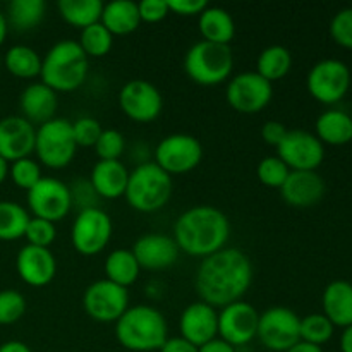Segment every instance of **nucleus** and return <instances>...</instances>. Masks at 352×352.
Segmentation results:
<instances>
[{
	"label": "nucleus",
	"mask_w": 352,
	"mask_h": 352,
	"mask_svg": "<svg viewBox=\"0 0 352 352\" xmlns=\"http://www.w3.org/2000/svg\"><path fill=\"white\" fill-rule=\"evenodd\" d=\"M140 9V17L144 23H160L170 14L167 0H143L138 3Z\"/></svg>",
	"instance_id": "obj_45"
},
{
	"label": "nucleus",
	"mask_w": 352,
	"mask_h": 352,
	"mask_svg": "<svg viewBox=\"0 0 352 352\" xmlns=\"http://www.w3.org/2000/svg\"><path fill=\"white\" fill-rule=\"evenodd\" d=\"M287 131V127L282 122H278V120H268V122H265L263 127H261V138H263V141L267 144L277 148L278 144L282 143V140L285 138Z\"/></svg>",
	"instance_id": "obj_47"
},
{
	"label": "nucleus",
	"mask_w": 352,
	"mask_h": 352,
	"mask_svg": "<svg viewBox=\"0 0 352 352\" xmlns=\"http://www.w3.org/2000/svg\"><path fill=\"white\" fill-rule=\"evenodd\" d=\"M306 86L316 102L332 105L349 91L351 71L339 58H323L309 69Z\"/></svg>",
	"instance_id": "obj_10"
},
{
	"label": "nucleus",
	"mask_w": 352,
	"mask_h": 352,
	"mask_svg": "<svg viewBox=\"0 0 352 352\" xmlns=\"http://www.w3.org/2000/svg\"><path fill=\"white\" fill-rule=\"evenodd\" d=\"M129 170L120 160H98L91 168L89 182L100 198L117 199L124 196Z\"/></svg>",
	"instance_id": "obj_24"
},
{
	"label": "nucleus",
	"mask_w": 352,
	"mask_h": 352,
	"mask_svg": "<svg viewBox=\"0 0 352 352\" xmlns=\"http://www.w3.org/2000/svg\"><path fill=\"white\" fill-rule=\"evenodd\" d=\"M285 352H323V349L320 346H315V344H308V342H302V340H299L298 344H294L291 349L285 351Z\"/></svg>",
	"instance_id": "obj_52"
},
{
	"label": "nucleus",
	"mask_w": 352,
	"mask_h": 352,
	"mask_svg": "<svg viewBox=\"0 0 352 352\" xmlns=\"http://www.w3.org/2000/svg\"><path fill=\"white\" fill-rule=\"evenodd\" d=\"M226 96L229 105L239 113H258L272 102L274 86L256 71L241 72L227 82Z\"/></svg>",
	"instance_id": "obj_14"
},
{
	"label": "nucleus",
	"mask_w": 352,
	"mask_h": 352,
	"mask_svg": "<svg viewBox=\"0 0 352 352\" xmlns=\"http://www.w3.org/2000/svg\"><path fill=\"white\" fill-rule=\"evenodd\" d=\"M100 23L113 34V36H124L138 30L141 23L140 9L133 0H113V2L103 3L102 17Z\"/></svg>",
	"instance_id": "obj_26"
},
{
	"label": "nucleus",
	"mask_w": 352,
	"mask_h": 352,
	"mask_svg": "<svg viewBox=\"0 0 352 352\" xmlns=\"http://www.w3.org/2000/svg\"><path fill=\"white\" fill-rule=\"evenodd\" d=\"M181 337L191 342L192 346L201 347L219 337V313L217 308L203 301L191 302L186 306L179 318Z\"/></svg>",
	"instance_id": "obj_19"
},
{
	"label": "nucleus",
	"mask_w": 352,
	"mask_h": 352,
	"mask_svg": "<svg viewBox=\"0 0 352 352\" xmlns=\"http://www.w3.org/2000/svg\"><path fill=\"white\" fill-rule=\"evenodd\" d=\"M69 191H71L72 206H78L79 212L98 206L96 203H98L100 196L93 189L89 179H78V181H74L69 186Z\"/></svg>",
	"instance_id": "obj_44"
},
{
	"label": "nucleus",
	"mask_w": 352,
	"mask_h": 352,
	"mask_svg": "<svg viewBox=\"0 0 352 352\" xmlns=\"http://www.w3.org/2000/svg\"><path fill=\"white\" fill-rule=\"evenodd\" d=\"M86 315L100 323H116L129 308V291L102 278L86 287L82 294Z\"/></svg>",
	"instance_id": "obj_11"
},
{
	"label": "nucleus",
	"mask_w": 352,
	"mask_h": 352,
	"mask_svg": "<svg viewBox=\"0 0 352 352\" xmlns=\"http://www.w3.org/2000/svg\"><path fill=\"white\" fill-rule=\"evenodd\" d=\"M112 232L113 226L109 213L98 206L81 210L71 229L72 248L82 256H95L109 246Z\"/></svg>",
	"instance_id": "obj_8"
},
{
	"label": "nucleus",
	"mask_w": 352,
	"mask_h": 352,
	"mask_svg": "<svg viewBox=\"0 0 352 352\" xmlns=\"http://www.w3.org/2000/svg\"><path fill=\"white\" fill-rule=\"evenodd\" d=\"M116 339L127 351H160L168 339L167 320L153 306L136 305L116 322Z\"/></svg>",
	"instance_id": "obj_3"
},
{
	"label": "nucleus",
	"mask_w": 352,
	"mask_h": 352,
	"mask_svg": "<svg viewBox=\"0 0 352 352\" xmlns=\"http://www.w3.org/2000/svg\"><path fill=\"white\" fill-rule=\"evenodd\" d=\"M7 33H9V23H7V17L6 14L0 10V45L6 41L7 38Z\"/></svg>",
	"instance_id": "obj_53"
},
{
	"label": "nucleus",
	"mask_w": 352,
	"mask_h": 352,
	"mask_svg": "<svg viewBox=\"0 0 352 352\" xmlns=\"http://www.w3.org/2000/svg\"><path fill=\"white\" fill-rule=\"evenodd\" d=\"M168 10L179 16H199L208 7L206 0H167Z\"/></svg>",
	"instance_id": "obj_46"
},
{
	"label": "nucleus",
	"mask_w": 352,
	"mask_h": 352,
	"mask_svg": "<svg viewBox=\"0 0 352 352\" xmlns=\"http://www.w3.org/2000/svg\"><path fill=\"white\" fill-rule=\"evenodd\" d=\"M201 160L203 144L191 134H168L155 148V164L168 175L188 174L195 170Z\"/></svg>",
	"instance_id": "obj_9"
},
{
	"label": "nucleus",
	"mask_w": 352,
	"mask_h": 352,
	"mask_svg": "<svg viewBox=\"0 0 352 352\" xmlns=\"http://www.w3.org/2000/svg\"><path fill=\"white\" fill-rule=\"evenodd\" d=\"M126 150V140L117 129H103L95 144L100 160H119Z\"/></svg>",
	"instance_id": "obj_40"
},
{
	"label": "nucleus",
	"mask_w": 352,
	"mask_h": 352,
	"mask_svg": "<svg viewBox=\"0 0 352 352\" xmlns=\"http://www.w3.org/2000/svg\"><path fill=\"white\" fill-rule=\"evenodd\" d=\"M160 352H198V347L192 346L191 342H188V340L179 336L168 337L164 346H162Z\"/></svg>",
	"instance_id": "obj_48"
},
{
	"label": "nucleus",
	"mask_w": 352,
	"mask_h": 352,
	"mask_svg": "<svg viewBox=\"0 0 352 352\" xmlns=\"http://www.w3.org/2000/svg\"><path fill=\"white\" fill-rule=\"evenodd\" d=\"M7 175H9V162L0 157V184L6 181Z\"/></svg>",
	"instance_id": "obj_54"
},
{
	"label": "nucleus",
	"mask_w": 352,
	"mask_h": 352,
	"mask_svg": "<svg viewBox=\"0 0 352 352\" xmlns=\"http://www.w3.org/2000/svg\"><path fill=\"white\" fill-rule=\"evenodd\" d=\"M133 254L144 270H165L179 258V248L174 237L151 232L138 237L133 246Z\"/></svg>",
	"instance_id": "obj_21"
},
{
	"label": "nucleus",
	"mask_w": 352,
	"mask_h": 352,
	"mask_svg": "<svg viewBox=\"0 0 352 352\" xmlns=\"http://www.w3.org/2000/svg\"><path fill=\"white\" fill-rule=\"evenodd\" d=\"M292 67V55L282 45H270L265 48L256 60V72L268 82L285 78Z\"/></svg>",
	"instance_id": "obj_31"
},
{
	"label": "nucleus",
	"mask_w": 352,
	"mask_h": 352,
	"mask_svg": "<svg viewBox=\"0 0 352 352\" xmlns=\"http://www.w3.org/2000/svg\"><path fill=\"white\" fill-rule=\"evenodd\" d=\"M253 282V263L237 248H223L203 258L196 270L195 287L203 302L226 308L241 301Z\"/></svg>",
	"instance_id": "obj_1"
},
{
	"label": "nucleus",
	"mask_w": 352,
	"mask_h": 352,
	"mask_svg": "<svg viewBox=\"0 0 352 352\" xmlns=\"http://www.w3.org/2000/svg\"><path fill=\"white\" fill-rule=\"evenodd\" d=\"M315 136L323 144H332V146H342L352 141V119L351 113L344 110H325L322 116L316 119Z\"/></svg>",
	"instance_id": "obj_28"
},
{
	"label": "nucleus",
	"mask_w": 352,
	"mask_h": 352,
	"mask_svg": "<svg viewBox=\"0 0 352 352\" xmlns=\"http://www.w3.org/2000/svg\"><path fill=\"white\" fill-rule=\"evenodd\" d=\"M340 352H352V325L346 327L340 336Z\"/></svg>",
	"instance_id": "obj_51"
},
{
	"label": "nucleus",
	"mask_w": 352,
	"mask_h": 352,
	"mask_svg": "<svg viewBox=\"0 0 352 352\" xmlns=\"http://www.w3.org/2000/svg\"><path fill=\"white\" fill-rule=\"evenodd\" d=\"M277 157L287 165L289 170H316L325 158V146L308 131H287L277 146Z\"/></svg>",
	"instance_id": "obj_16"
},
{
	"label": "nucleus",
	"mask_w": 352,
	"mask_h": 352,
	"mask_svg": "<svg viewBox=\"0 0 352 352\" xmlns=\"http://www.w3.org/2000/svg\"><path fill=\"white\" fill-rule=\"evenodd\" d=\"M119 105L131 120L146 124L160 116L164 98L153 82L146 79H131L120 88Z\"/></svg>",
	"instance_id": "obj_15"
},
{
	"label": "nucleus",
	"mask_w": 352,
	"mask_h": 352,
	"mask_svg": "<svg viewBox=\"0 0 352 352\" xmlns=\"http://www.w3.org/2000/svg\"><path fill=\"white\" fill-rule=\"evenodd\" d=\"M89 62L76 40H60L41 57L40 78L55 93H71L82 86Z\"/></svg>",
	"instance_id": "obj_4"
},
{
	"label": "nucleus",
	"mask_w": 352,
	"mask_h": 352,
	"mask_svg": "<svg viewBox=\"0 0 352 352\" xmlns=\"http://www.w3.org/2000/svg\"><path fill=\"white\" fill-rule=\"evenodd\" d=\"M198 28L203 40L210 43L229 45L236 34V23L232 16L222 7H206L198 16Z\"/></svg>",
	"instance_id": "obj_27"
},
{
	"label": "nucleus",
	"mask_w": 352,
	"mask_h": 352,
	"mask_svg": "<svg viewBox=\"0 0 352 352\" xmlns=\"http://www.w3.org/2000/svg\"><path fill=\"white\" fill-rule=\"evenodd\" d=\"M76 150L78 144L72 134L71 120L55 117L38 126L34 153L41 165L55 170L67 167L74 158Z\"/></svg>",
	"instance_id": "obj_7"
},
{
	"label": "nucleus",
	"mask_w": 352,
	"mask_h": 352,
	"mask_svg": "<svg viewBox=\"0 0 352 352\" xmlns=\"http://www.w3.org/2000/svg\"><path fill=\"white\" fill-rule=\"evenodd\" d=\"M325 195V182L316 170H291L280 188V196L294 208H309Z\"/></svg>",
	"instance_id": "obj_22"
},
{
	"label": "nucleus",
	"mask_w": 352,
	"mask_h": 352,
	"mask_svg": "<svg viewBox=\"0 0 352 352\" xmlns=\"http://www.w3.org/2000/svg\"><path fill=\"white\" fill-rule=\"evenodd\" d=\"M30 213L16 201H0V241H16L24 237Z\"/></svg>",
	"instance_id": "obj_34"
},
{
	"label": "nucleus",
	"mask_w": 352,
	"mask_h": 352,
	"mask_svg": "<svg viewBox=\"0 0 352 352\" xmlns=\"http://www.w3.org/2000/svg\"><path fill=\"white\" fill-rule=\"evenodd\" d=\"M72 124V134H74L76 144L82 148L95 146L102 134V124L93 117H79Z\"/></svg>",
	"instance_id": "obj_42"
},
{
	"label": "nucleus",
	"mask_w": 352,
	"mask_h": 352,
	"mask_svg": "<svg viewBox=\"0 0 352 352\" xmlns=\"http://www.w3.org/2000/svg\"><path fill=\"white\" fill-rule=\"evenodd\" d=\"M234 67L229 45L198 41L184 55V71L189 79L201 86H217L227 81Z\"/></svg>",
	"instance_id": "obj_6"
},
{
	"label": "nucleus",
	"mask_w": 352,
	"mask_h": 352,
	"mask_svg": "<svg viewBox=\"0 0 352 352\" xmlns=\"http://www.w3.org/2000/svg\"><path fill=\"white\" fill-rule=\"evenodd\" d=\"M36 127L23 116H9L0 120V157L7 162L28 158L34 153Z\"/></svg>",
	"instance_id": "obj_18"
},
{
	"label": "nucleus",
	"mask_w": 352,
	"mask_h": 352,
	"mask_svg": "<svg viewBox=\"0 0 352 352\" xmlns=\"http://www.w3.org/2000/svg\"><path fill=\"white\" fill-rule=\"evenodd\" d=\"M333 329H336L333 323L323 313H313V315L301 318L299 336H301L302 342L315 344V346L322 347L323 344L332 339Z\"/></svg>",
	"instance_id": "obj_36"
},
{
	"label": "nucleus",
	"mask_w": 352,
	"mask_h": 352,
	"mask_svg": "<svg viewBox=\"0 0 352 352\" xmlns=\"http://www.w3.org/2000/svg\"><path fill=\"white\" fill-rule=\"evenodd\" d=\"M28 206L36 219L60 222L72 210L69 186L55 177H41L28 191Z\"/></svg>",
	"instance_id": "obj_13"
},
{
	"label": "nucleus",
	"mask_w": 352,
	"mask_h": 352,
	"mask_svg": "<svg viewBox=\"0 0 352 352\" xmlns=\"http://www.w3.org/2000/svg\"><path fill=\"white\" fill-rule=\"evenodd\" d=\"M57 105V93L41 81L28 85L19 96V107L23 117L30 120L33 126L34 124L41 126V124L55 119Z\"/></svg>",
	"instance_id": "obj_23"
},
{
	"label": "nucleus",
	"mask_w": 352,
	"mask_h": 352,
	"mask_svg": "<svg viewBox=\"0 0 352 352\" xmlns=\"http://www.w3.org/2000/svg\"><path fill=\"white\" fill-rule=\"evenodd\" d=\"M9 174L14 184L21 189H26V191H30V189L43 177V175H41L40 164H38L36 160H33L31 157L12 162V164L9 165Z\"/></svg>",
	"instance_id": "obj_38"
},
{
	"label": "nucleus",
	"mask_w": 352,
	"mask_h": 352,
	"mask_svg": "<svg viewBox=\"0 0 352 352\" xmlns=\"http://www.w3.org/2000/svg\"><path fill=\"white\" fill-rule=\"evenodd\" d=\"M351 119H352V113H351Z\"/></svg>",
	"instance_id": "obj_55"
},
{
	"label": "nucleus",
	"mask_w": 352,
	"mask_h": 352,
	"mask_svg": "<svg viewBox=\"0 0 352 352\" xmlns=\"http://www.w3.org/2000/svg\"><path fill=\"white\" fill-rule=\"evenodd\" d=\"M260 313L253 305L236 301L219 313V337L230 346L241 347L256 337Z\"/></svg>",
	"instance_id": "obj_17"
},
{
	"label": "nucleus",
	"mask_w": 352,
	"mask_h": 352,
	"mask_svg": "<svg viewBox=\"0 0 352 352\" xmlns=\"http://www.w3.org/2000/svg\"><path fill=\"white\" fill-rule=\"evenodd\" d=\"M172 237L179 251L203 260L226 248L230 222L222 210L212 205H196L179 215Z\"/></svg>",
	"instance_id": "obj_2"
},
{
	"label": "nucleus",
	"mask_w": 352,
	"mask_h": 352,
	"mask_svg": "<svg viewBox=\"0 0 352 352\" xmlns=\"http://www.w3.org/2000/svg\"><path fill=\"white\" fill-rule=\"evenodd\" d=\"M47 3L43 0H12L7 6V23L16 31H30L43 21Z\"/></svg>",
	"instance_id": "obj_32"
},
{
	"label": "nucleus",
	"mask_w": 352,
	"mask_h": 352,
	"mask_svg": "<svg viewBox=\"0 0 352 352\" xmlns=\"http://www.w3.org/2000/svg\"><path fill=\"white\" fill-rule=\"evenodd\" d=\"M330 34L337 45L344 48H352V7L339 10L332 17Z\"/></svg>",
	"instance_id": "obj_43"
},
{
	"label": "nucleus",
	"mask_w": 352,
	"mask_h": 352,
	"mask_svg": "<svg viewBox=\"0 0 352 352\" xmlns=\"http://www.w3.org/2000/svg\"><path fill=\"white\" fill-rule=\"evenodd\" d=\"M78 43L88 58L103 57V55H107L112 50L113 34L102 23H95L81 30Z\"/></svg>",
	"instance_id": "obj_35"
},
{
	"label": "nucleus",
	"mask_w": 352,
	"mask_h": 352,
	"mask_svg": "<svg viewBox=\"0 0 352 352\" xmlns=\"http://www.w3.org/2000/svg\"><path fill=\"white\" fill-rule=\"evenodd\" d=\"M299 323L301 318L292 309L284 306L268 308L258 320L256 337L268 351L285 352L301 340Z\"/></svg>",
	"instance_id": "obj_12"
},
{
	"label": "nucleus",
	"mask_w": 352,
	"mask_h": 352,
	"mask_svg": "<svg viewBox=\"0 0 352 352\" xmlns=\"http://www.w3.org/2000/svg\"><path fill=\"white\" fill-rule=\"evenodd\" d=\"M26 313V299L21 292L6 289L0 291V325H12Z\"/></svg>",
	"instance_id": "obj_39"
},
{
	"label": "nucleus",
	"mask_w": 352,
	"mask_h": 352,
	"mask_svg": "<svg viewBox=\"0 0 352 352\" xmlns=\"http://www.w3.org/2000/svg\"><path fill=\"white\" fill-rule=\"evenodd\" d=\"M0 352H31V349L21 340H7L0 346Z\"/></svg>",
	"instance_id": "obj_50"
},
{
	"label": "nucleus",
	"mask_w": 352,
	"mask_h": 352,
	"mask_svg": "<svg viewBox=\"0 0 352 352\" xmlns=\"http://www.w3.org/2000/svg\"><path fill=\"white\" fill-rule=\"evenodd\" d=\"M256 174L261 184H265L267 188L280 189L282 184L285 182V179L291 174V170H289L287 165L275 155V157H265L263 160L258 164Z\"/></svg>",
	"instance_id": "obj_37"
},
{
	"label": "nucleus",
	"mask_w": 352,
	"mask_h": 352,
	"mask_svg": "<svg viewBox=\"0 0 352 352\" xmlns=\"http://www.w3.org/2000/svg\"><path fill=\"white\" fill-rule=\"evenodd\" d=\"M58 14L71 26L85 30L100 23L103 10L102 0H58Z\"/></svg>",
	"instance_id": "obj_30"
},
{
	"label": "nucleus",
	"mask_w": 352,
	"mask_h": 352,
	"mask_svg": "<svg viewBox=\"0 0 352 352\" xmlns=\"http://www.w3.org/2000/svg\"><path fill=\"white\" fill-rule=\"evenodd\" d=\"M198 352H236V347L230 346L229 342H226L220 337H215L210 342L203 344L201 347H198Z\"/></svg>",
	"instance_id": "obj_49"
},
{
	"label": "nucleus",
	"mask_w": 352,
	"mask_h": 352,
	"mask_svg": "<svg viewBox=\"0 0 352 352\" xmlns=\"http://www.w3.org/2000/svg\"><path fill=\"white\" fill-rule=\"evenodd\" d=\"M16 270L24 284L31 287H45L57 274V260L48 248L26 244L17 253Z\"/></svg>",
	"instance_id": "obj_20"
},
{
	"label": "nucleus",
	"mask_w": 352,
	"mask_h": 352,
	"mask_svg": "<svg viewBox=\"0 0 352 352\" xmlns=\"http://www.w3.org/2000/svg\"><path fill=\"white\" fill-rule=\"evenodd\" d=\"M24 237H26L28 244H31V246L48 248L57 237V229H55V223L48 222V220L31 217Z\"/></svg>",
	"instance_id": "obj_41"
},
{
	"label": "nucleus",
	"mask_w": 352,
	"mask_h": 352,
	"mask_svg": "<svg viewBox=\"0 0 352 352\" xmlns=\"http://www.w3.org/2000/svg\"><path fill=\"white\" fill-rule=\"evenodd\" d=\"M103 268H105L107 280L126 289L138 280L141 272L140 263L131 250H113L107 256Z\"/></svg>",
	"instance_id": "obj_29"
},
{
	"label": "nucleus",
	"mask_w": 352,
	"mask_h": 352,
	"mask_svg": "<svg viewBox=\"0 0 352 352\" xmlns=\"http://www.w3.org/2000/svg\"><path fill=\"white\" fill-rule=\"evenodd\" d=\"M323 315L333 327L352 325V284L347 280H333L325 287L322 296Z\"/></svg>",
	"instance_id": "obj_25"
},
{
	"label": "nucleus",
	"mask_w": 352,
	"mask_h": 352,
	"mask_svg": "<svg viewBox=\"0 0 352 352\" xmlns=\"http://www.w3.org/2000/svg\"><path fill=\"white\" fill-rule=\"evenodd\" d=\"M174 189L172 175L162 170L155 162H141L129 172L124 198L131 208L143 213L157 212L168 203Z\"/></svg>",
	"instance_id": "obj_5"
},
{
	"label": "nucleus",
	"mask_w": 352,
	"mask_h": 352,
	"mask_svg": "<svg viewBox=\"0 0 352 352\" xmlns=\"http://www.w3.org/2000/svg\"><path fill=\"white\" fill-rule=\"evenodd\" d=\"M6 69L21 79H33L41 72V57L36 50L26 45H14L3 55Z\"/></svg>",
	"instance_id": "obj_33"
}]
</instances>
